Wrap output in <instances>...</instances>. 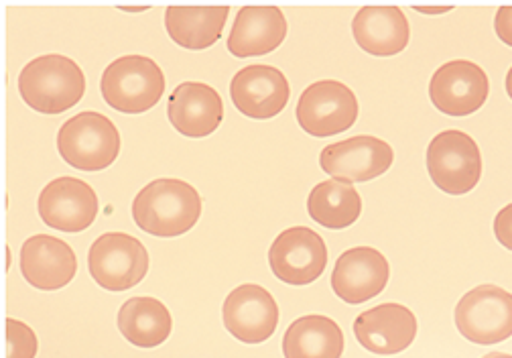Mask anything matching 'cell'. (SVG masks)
Masks as SVG:
<instances>
[{"label": "cell", "instance_id": "6da1fadb", "mask_svg": "<svg viewBox=\"0 0 512 358\" xmlns=\"http://www.w3.org/2000/svg\"><path fill=\"white\" fill-rule=\"evenodd\" d=\"M202 216V198L181 179H155L133 202L137 226L153 236L173 238L196 226Z\"/></svg>", "mask_w": 512, "mask_h": 358}, {"label": "cell", "instance_id": "7a4b0ae2", "mask_svg": "<svg viewBox=\"0 0 512 358\" xmlns=\"http://www.w3.org/2000/svg\"><path fill=\"white\" fill-rule=\"evenodd\" d=\"M19 92L33 110L61 114L84 98L86 76L74 59L49 53L35 57L21 70Z\"/></svg>", "mask_w": 512, "mask_h": 358}, {"label": "cell", "instance_id": "3957f363", "mask_svg": "<svg viewBox=\"0 0 512 358\" xmlns=\"http://www.w3.org/2000/svg\"><path fill=\"white\" fill-rule=\"evenodd\" d=\"M102 96L118 112L141 114L151 110L165 92L163 70L145 55H124L102 74Z\"/></svg>", "mask_w": 512, "mask_h": 358}, {"label": "cell", "instance_id": "277c9868", "mask_svg": "<svg viewBox=\"0 0 512 358\" xmlns=\"http://www.w3.org/2000/svg\"><path fill=\"white\" fill-rule=\"evenodd\" d=\"M57 149L68 165L82 171H102L120 153V133L108 116L80 112L57 133Z\"/></svg>", "mask_w": 512, "mask_h": 358}, {"label": "cell", "instance_id": "5b68a950", "mask_svg": "<svg viewBox=\"0 0 512 358\" xmlns=\"http://www.w3.org/2000/svg\"><path fill=\"white\" fill-rule=\"evenodd\" d=\"M427 171L441 192L464 196L480 182L482 153L468 133L443 131L427 147Z\"/></svg>", "mask_w": 512, "mask_h": 358}, {"label": "cell", "instance_id": "8992f818", "mask_svg": "<svg viewBox=\"0 0 512 358\" xmlns=\"http://www.w3.org/2000/svg\"><path fill=\"white\" fill-rule=\"evenodd\" d=\"M92 279L108 291H126L139 285L149 271V253L139 238L126 232L98 236L88 253Z\"/></svg>", "mask_w": 512, "mask_h": 358}, {"label": "cell", "instance_id": "52a82bcc", "mask_svg": "<svg viewBox=\"0 0 512 358\" xmlns=\"http://www.w3.org/2000/svg\"><path fill=\"white\" fill-rule=\"evenodd\" d=\"M295 114L307 135L334 137L346 133L358 121V100L346 84L319 80L303 90Z\"/></svg>", "mask_w": 512, "mask_h": 358}, {"label": "cell", "instance_id": "ba28073f", "mask_svg": "<svg viewBox=\"0 0 512 358\" xmlns=\"http://www.w3.org/2000/svg\"><path fill=\"white\" fill-rule=\"evenodd\" d=\"M456 326L472 344H498L512 336V293L498 285L468 291L456 306Z\"/></svg>", "mask_w": 512, "mask_h": 358}, {"label": "cell", "instance_id": "9c48e42d", "mask_svg": "<svg viewBox=\"0 0 512 358\" xmlns=\"http://www.w3.org/2000/svg\"><path fill=\"white\" fill-rule=\"evenodd\" d=\"M269 263L277 279L289 285H309L328 267L324 238L307 226L283 230L269 251Z\"/></svg>", "mask_w": 512, "mask_h": 358}, {"label": "cell", "instance_id": "30bf717a", "mask_svg": "<svg viewBox=\"0 0 512 358\" xmlns=\"http://www.w3.org/2000/svg\"><path fill=\"white\" fill-rule=\"evenodd\" d=\"M490 94L486 72L468 59L447 62L433 74L429 82V98L433 106L447 116H468L484 106Z\"/></svg>", "mask_w": 512, "mask_h": 358}, {"label": "cell", "instance_id": "8fae6325", "mask_svg": "<svg viewBox=\"0 0 512 358\" xmlns=\"http://www.w3.org/2000/svg\"><path fill=\"white\" fill-rule=\"evenodd\" d=\"M41 220L61 232H82L98 216V196L84 179L63 175L49 182L39 194Z\"/></svg>", "mask_w": 512, "mask_h": 358}, {"label": "cell", "instance_id": "7c38bea8", "mask_svg": "<svg viewBox=\"0 0 512 358\" xmlns=\"http://www.w3.org/2000/svg\"><path fill=\"white\" fill-rule=\"evenodd\" d=\"M226 330L244 344L269 340L279 326V306L261 285L244 283L230 291L222 310Z\"/></svg>", "mask_w": 512, "mask_h": 358}, {"label": "cell", "instance_id": "4fadbf2b", "mask_svg": "<svg viewBox=\"0 0 512 358\" xmlns=\"http://www.w3.org/2000/svg\"><path fill=\"white\" fill-rule=\"evenodd\" d=\"M395 161L393 147L378 137L358 135L334 145L324 147L319 155L322 169L346 182H370V179L387 173Z\"/></svg>", "mask_w": 512, "mask_h": 358}, {"label": "cell", "instance_id": "5bb4252c", "mask_svg": "<svg viewBox=\"0 0 512 358\" xmlns=\"http://www.w3.org/2000/svg\"><path fill=\"white\" fill-rule=\"evenodd\" d=\"M234 106L248 118L267 121L283 112L291 98V88L285 74L273 66H246L230 84Z\"/></svg>", "mask_w": 512, "mask_h": 358}, {"label": "cell", "instance_id": "9a60e30c", "mask_svg": "<svg viewBox=\"0 0 512 358\" xmlns=\"http://www.w3.org/2000/svg\"><path fill=\"white\" fill-rule=\"evenodd\" d=\"M391 277L387 257L372 247L346 251L332 273V289L346 304H364L380 295Z\"/></svg>", "mask_w": 512, "mask_h": 358}, {"label": "cell", "instance_id": "2e32d148", "mask_svg": "<svg viewBox=\"0 0 512 358\" xmlns=\"http://www.w3.org/2000/svg\"><path fill=\"white\" fill-rule=\"evenodd\" d=\"M78 271L74 249L51 234H35L23 243L21 273L29 285L55 291L72 283Z\"/></svg>", "mask_w": 512, "mask_h": 358}, {"label": "cell", "instance_id": "e0dca14e", "mask_svg": "<svg viewBox=\"0 0 512 358\" xmlns=\"http://www.w3.org/2000/svg\"><path fill=\"white\" fill-rule=\"evenodd\" d=\"M354 334L362 348L374 354H399L415 342L417 318L407 306L382 304L356 318Z\"/></svg>", "mask_w": 512, "mask_h": 358}, {"label": "cell", "instance_id": "ac0fdd59", "mask_svg": "<svg viewBox=\"0 0 512 358\" xmlns=\"http://www.w3.org/2000/svg\"><path fill=\"white\" fill-rule=\"evenodd\" d=\"M167 114L177 133L191 139H202L220 127L224 118V102L208 84L183 82L173 90Z\"/></svg>", "mask_w": 512, "mask_h": 358}, {"label": "cell", "instance_id": "d6986e66", "mask_svg": "<svg viewBox=\"0 0 512 358\" xmlns=\"http://www.w3.org/2000/svg\"><path fill=\"white\" fill-rule=\"evenodd\" d=\"M287 31L279 7H242L228 35V51L236 57L267 55L285 41Z\"/></svg>", "mask_w": 512, "mask_h": 358}, {"label": "cell", "instance_id": "ffe728a7", "mask_svg": "<svg viewBox=\"0 0 512 358\" xmlns=\"http://www.w3.org/2000/svg\"><path fill=\"white\" fill-rule=\"evenodd\" d=\"M352 33L366 53L391 57L409 45L411 27L399 7H362L352 21Z\"/></svg>", "mask_w": 512, "mask_h": 358}, {"label": "cell", "instance_id": "44dd1931", "mask_svg": "<svg viewBox=\"0 0 512 358\" xmlns=\"http://www.w3.org/2000/svg\"><path fill=\"white\" fill-rule=\"evenodd\" d=\"M344 332L328 316H303L283 336L285 358H342Z\"/></svg>", "mask_w": 512, "mask_h": 358}, {"label": "cell", "instance_id": "7402d4cb", "mask_svg": "<svg viewBox=\"0 0 512 358\" xmlns=\"http://www.w3.org/2000/svg\"><path fill=\"white\" fill-rule=\"evenodd\" d=\"M228 13V7H169L165 11V27L177 45L200 51L222 37Z\"/></svg>", "mask_w": 512, "mask_h": 358}, {"label": "cell", "instance_id": "603a6c76", "mask_svg": "<svg viewBox=\"0 0 512 358\" xmlns=\"http://www.w3.org/2000/svg\"><path fill=\"white\" fill-rule=\"evenodd\" d=\"M118 330L128 342L139 348H155L169 338L173 318L157 297L139 295L131 297L120 308Z\"/></svg>", "mask_w": 512, "mask_h": 358}, {"label": "cell", "instance_id": "cb8c5ba5", "mask_svg": "<svg viewBox=\"0 0 512 358\" xmlns=\"http://www.w3.org/2000/svg\"><path fill=\"white\" fill-rule=\"evenodd\" d=\"M307 212L317 224L330 230H344L360 218L362 198L352 182L332 177L311 190Z\"/></svg>", "mask_w": 512, "mask_h": 358}, {"label": "cell", "instance_id": "d4e9b609", "mask_svg": "<svg viewBox=\"0 0 512 358\" xmlns=\"http://www.w3.org/2000/svg\"><path fill=\"white\" fill-rule=\"evenodd\" d=\"M7 336V358H35L39 350L37 336L27 324L9 318L5 322Z\"/></svg>", "mask_w": 512, "mask_h": 358}, {"label": "cell", "instance_id": "484cf974", "mask_svg": "<svg viewBox=\"0 0 512 358\" xmlns=\"http://www.w3.org/2000/svg\"><path fill=\"white\" fill-rule=\"evenodd\" d=\"M494 234L498 238V243L512 251V204L504 206L496 218H494Z\"/></svg>", "mask_w": 512, "mask_h": 358}, {"label": "cell", "instance_id": "4316f807", "mask_svg": "<svg viewBox=\"0 0 512 358\" xmlns=\"http://www.w3.org/2000/svg\"><path fill=\"white\" fill-rule=\"evenodd\" d=\"M494 31L502 43L512 47V7H500L494 19Z\"/></svg>", "mask_w": 512, "mask_h": 358}, {"label": "cell", "instance_id": "83f0119b", "mask_svg": "<svg viewBox=\"0 0 512 358\" xmlns=\"http://www.w3.org/2000/svg\"><path fill=\"white\" fill-rule=\"evenodd\" d=\"M417 13H425V15H439V13H447L452 11V7H413Z\"/></svg>", "mask_w": 512, "mask_h": 358}, {"label": "cell", "instance_id": "f1b7e54d", "mask_svg": "<svg viewBox=\"0 0 512 358\" xmlns=\"http://www.w3.org/2000/svg\"><path fill=\"white\" fill-rule=\"evenodd\" d=\"M506 92H508V96H510V100H512V68H510L508 74H506Z\"/></svg>", "mask_w": 512, "mask_h": 358}, {"label": "cell", "instance_id": "f546056e", "mask_svg": "<svg viewBox=\"0 0 512 358\" xmlns=\"http://www.w3.org/2000/svg\"><path fill=\"white\" fill-rule=\"evenodd\" d=\"M484 358H512V354H504V352H490Z\"/></svg>", "mask_w": 512, "mask_h": 358}]
</instances>
